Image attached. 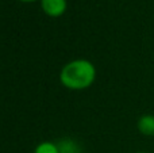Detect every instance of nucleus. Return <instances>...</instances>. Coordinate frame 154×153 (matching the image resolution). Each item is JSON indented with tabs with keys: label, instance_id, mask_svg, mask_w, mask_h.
I'll return each mask as SVG.
<instances>
[{
	"label": "nucleus",
	"instance_id": "f257e3e1",
	"mask_svg": "<svg viewBox=\"0 0 154 153\" xmlns=\"http://www.w3.org/2000/svg\"><path fill=\"white\" fill-rule=\"evenodd\" d=\"M96 80V68L89 60L79 58L69 61L60 72V81L68 89L82 91Z\"/></svg>",
	"mask_w": 154,
	"mask_h": 153
},
{
	"label": "nucleus",
	"instance_id": "f03ea898",
	"mask_svg": "<svg viewBox=\"0 0 154 153\" xmlns=\"http://www.w3.org/2000/svg\"><path fill=\"white\" fill-rule=\"evenodd\" d=\"M41 7L43 12L51 18H58L66 11V0H41Z\"/></svg>",
	"mask_w": 154,
	"mask_h": 153
},
{
	"label": "nucleus",
	"instance_id": "7ed1b4c3",
	"mask_svg": "<svg viewBox=\"0 0 154 153\" xmlns=\"http://www.w3.org/2000/svg\"><path fill=\"white\" fill-rule=\"evenodd\" d=\"M137 127L141 134L146 137H154V115L153 114H143L138 118Z\"/></svg>",
	"mask_w": 154,
	"mask_h": 153
},
{
	"label": "nucleus",
	"instance_id": "20e7f679",
	"mask_svg": "<svg viewBox=\"0 0 154 153\" xmlns=\"http://www.w3.org/2000/svg\"><path fill=\"white\" fill-rule=\"evenodd\" d=\"M34 153H61V151H60L58 144L45 141V142L38 144L37 148L34 149Z\"/></svg>",
	"mask_w": 154,
	"mask_h": 153
},
{
	"label": "nucleus",
	"instance_id": "39448f33",
	"mask_svg": "<svg viewBox=\"0 0 154 153\" xmlns=\"http://www.w3.org/2000/svg\"><path fill=\"white\" fill-rule=\"evenodd\" d=\"M19 2H24V3H30V2H35V0H19Z\"/></svg>",
	"mask_w": 154,
	"mask_h": 153
},
{
	"label": "nucleus",
	"instance_id": "423d86ee",
	"mask_svg": "<svg viewBox=\"0 0 154 153\" xmlns=\"http://www.w3.org/2000/svg\"><path fill=\"white\" fill-rule=\"evenodd\" d=\"M137 153H147V152H137Z\"/></svg>",
	"mask_w": 154,
	"mask_h": 153
}]
</instances>
